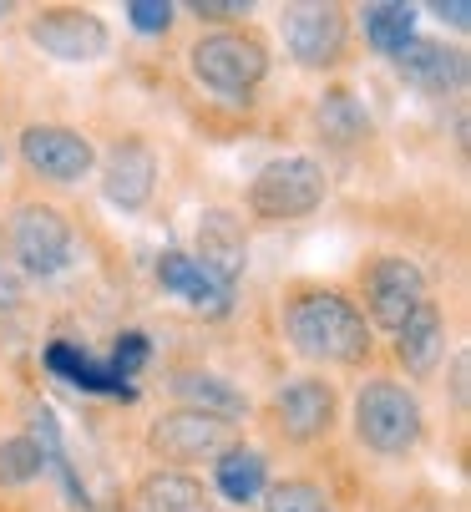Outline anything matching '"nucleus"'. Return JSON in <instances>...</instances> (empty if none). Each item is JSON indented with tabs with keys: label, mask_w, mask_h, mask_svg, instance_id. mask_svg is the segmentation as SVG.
Returning a JSON list of instances; mask_svg holds the SVG:
<instances>
[{
	"label": "nucleus",
	"mask_w": 471,
	"mask_h": 512,
	"mask_svg": "<svg viewBox=\"0 0 471 512\" xmlns=\"http://www.w3.org/2000/svg\"><path fill=\"white\" fill-rule=\"evenodd\" d=\"M284 330H289V345L309 360L355 365V360L370 355L365 315L345 295H335V289H309V295H299L284 315Z\"/></svg>",
	"instance_id": "f257e3e1"
},
{
	"label": "nucleus",
	"mask_w": 471,
	"mask_h": 512,
	"mask_svg": "<svg viewBox=\"0 0 471 512\" xmlns=\"http://www.w3.org/2000/svg\"><path fill=\"white\" fill-rule=\"evenodd\" d=\"M426 431L421 401L396 381H370L355 396V436L380 457H406Z\"/></svg>",
	"instance_id": "f03ea898"
},
{
	"label": "nucleus",
	"mask_w": 471,
	"mask_h": 512,
	"mask_svg": "<svg viewBox=\"0 0 471 512\" xmlns=\"http://www.w3.org/2000/svg\"><path fill=\"white\" fill-rule=\"evenodd\" d=\"M193 77L223 97H249L264 71H269V51L254 41V36H239V31H213L193 46Z\"/></svg>",
	"instance_id": "7ed1b4c3"
},
{
	"label": "nucleus",
	"mask_w": 471,
	"mask_h": 512,
	"mask_svg": "<svg viewBox=\"0 0 471 512\" xmlns=\"http://www.w3.org/2000/svg\"><path fill=\"white\" fill-rule=\"evenodd\" d=\"M325 168L314 158H274L269 168H259V178L249 183V208L259 218H304L325 203Z\"/></svg>",
	"instance_id": "20e7f679"
},
{
	"label": "nucleus",
	"mask_w": 471,
	"mask_h": 512,
	"mask_svg": "<svg viewBox=\"0 0 471 512\" xmlns=\"http://www.w3.org/2000/svg\"><path fill=\"white\" fill-rule=\"evenodd\" d=\"M11 254L26 274H61L71 264V229L46 203H26L11 213Z\"/></svg>",
	"instance_id": "39448f33"
},
{
	"label": "nucleus",
	"mask_w": 471,
	"mask_h": 512,
	"mask_svg": "<svg viewBox=\"0 0 471 512\" xmlns=\"http://www.w3.org/2000/svg\"><path fill=\"white\" fill-rule=\"evenodd\" d=\"M21 158H26L31 173H41L51 183H76L97 163L92 142L82 132H71V127H56V122H41V127L21 132Z\"/></svg>",
	"instance_id": "423d86ee"
},
{
	"label": "nucleus",
	"mask_w": 471,
	"mask_h": 512,
	"mask_svg": "<svg viewBox=\"0 0 471 512\" xmlns=\"http://www.w3.org/2000/svg\"><path fill=\"white\" fill-rule=\"evenodd\" d=\"M284 46L299 66H330L345 51V11L309 0V6H289L284 11Z\"/></svg>",
	"instance_id": "0eeeda50"
},
{
	"label": "nucleus",
	"mask_w": 471,
	"mask_h": 512,
	"mask_svg": "<svg viewBox=\"0 0 471 512\" xmlns=\"http://www.w3.org/2000/svg\"><path fill=\"white\" fill-rule=\"evenodd\" d=\"M365 305L380 330H401L416 305H426V279L411 259H380L365 279Z\"/></svg>",
	"instance_id": "6e6552de"
},
{
	"label": "nucleus",
	"mask_w": 471,
	"mask_h": 512,
	"mask_svg": "<svg viewBox=\"0 0 471 512\" xmlns=\"http://www.w3.org/2000/svg\"><path fill=\"white\" fill-rule=\"evenodd\" d=\"M31 41L56 56V61H71V66H87L97 56H107V26L92 16V11H41L31 21Z\"/></svg>",
	"instance_id": "1a4fd4ad"
},
{
	"label": "nucleus",
	"mask_w": 471,
	"mask_h": 512,
	"mask_svg": "<svg viewBox=\"0 0 471 512\" xmlns=\"http://www.w3.org/2000/svg\"><path fill=\"white\" fill-rule=\"evenodd\" d=\"M157 284L168 289V295H178L193 315H208V320H223L228 310H233V289L218 279V274H208L193 254H183V249H168L163 259H157Z\"/></svg>",
	"instance_id": "9d476101"
},
{
	"label": "nucleus",
	"mask_w": 471,
	"mask_h": 512,
	"mask_svg": "<svg viewBox=\"0 0 471 512\" xmlns=\"http://www.w3.org/2000/svg\"><path fill=\"white\" fill-rule=\"evenodd\" d=\"M147 442L168 462H203V457H223L228 452V426L213 421V416H198V411H173L163 421H152Z\"/></svg>",
	"instance_id": "9b49d317"
},
{
	"label": "nucleus",
	"mask_w": 471,
	"mask_h": 512,
	"mask_svg": "<svg viewBox=\"0 0 471 512\" xmlns=\"http://www.w3.org/2000/svg\"><path fill=\"white\" fill-rule=\"evenodd\" d=\"M274 416L284 426V436H294V442H314V436H325L330 421H335V391L325 381H289L279 396H274Z\"/></svg>",
	"instance_id": "f8f14e48"
},
{
	"label": "nucleus",
	"mask_w": 471,
	"mask_h": 512,
	"mask_svg": "<svg viewBox=\"0 0 471 512\" xmlns=\"http://www.w3.org/2000/svg\"><path fill=\"white\" fill-rule=\"evenodd\" d=\"M208 274H218L228 289L239 284L244 264H249V244H244V229L233 224V213H203V224H198V254H193Z\"/></svg>",
	"instance_id": "ddd939ff"
},
{
	"label": "nucleus",
	"mask_w": 471,
	"mask_h": 512,
	"mask_svg": "<svg viewBox=\"0 0 471 512\" xmlns=\"http://www.w3.org/2000/svg\"><path fill=\"white\" fill-rule=\"evenodd\" d=\"M102 183H107V198L117 208H142L152 198V183H157V158L142 148L137 137H127V142H117V153L107 158Z\"/></svg>",
	"instance_id": "4468645a"
},
{
	"label": "nucleus",
	"mask_w": 471,
	"mask_h": 512,
	"mask_svg": "<svg viewBox=\"0 0 471 512\" xmlns=\"http://www.w3.org/2000/svg\"><path fill=\"white\" fill-rule=\"evenodd\" d=\"M396 66L421 92H456L466 82V56L446 51L441 41H411L406 51H396Z\"/></svg>",
	"instance_id": "2eb2a0df"
},
{
	"label": "nucleus",
	"mask_w": 471,
	"mask_h": 512,
	"mask_svg": "<svg viewBox=\"0 0 471 512\" xmlns=\"http://www.w3.org/2000/svg\"><path fill=\"white\" fill-rule=\"evenodd\" d=\"M446 355V325H441V310L426 300L416 305V315L396 330V360L406 365L411 376H431Z\"/></svg>",
	"instance_id": "dca6fc26"
},
{
	"label": "nucleus",
	"mask_w": 471,
	"mask_h": 512,
	"mask_svg": "<svg viewBox=\"0 0 471 512\" xmlns=\"http://www.w3.org/2000/svg\"><path fill=\"white\" fill-rule=\"evenodd\" d=\"M46 365H51L56 376H66L71 386H82V391H112V396H122V401H132V396H137L127 381H117V376H112V365H97L87 350H76V345H66V340L46 345Z\"/></svg>",
	"instance_id": "f3484780"
},
{
	"label": "nucleus",
	"mask_w": 471,
	"mask_h": 512,
	"mask_svg": "<svg viewBox=\"0 0 471 512\" xmlns=\"http://www.w3.org/2000/svg\"><path fill=\"white\" fill-rule=\"evenodd\" d=\"M173 391L188 401V411L198 416H213V421H233V416H244V396L233 391L228 381L208 376V371H178L173 376Z\"/></svg>",
	"instance_id": "a211bd4d"
},
{
	"label": "nucleus",
	"mask_w": 471,
	"mask_h": 512,
	"mask_svg": "<svg viewBox=\"0 0 471 512\" xmlns=\"http://www.w3.org/2000/svg\"><path fill=\"white\" fill-rule=\"evenodd\" d=\"M360 26H365V41L385 56H396L416 41V6H401V0H375V6L360 11Z\"/></svg>",
	"instance_id": "6ab92c4d"
},
{
	"label": "nucleus",
	"mask_w": 471,
	"mask_h": 512,
	"mask_svg": "<svg viewBox=\"0 0 471 512\" xmlns=\"http://www.w3.org/2000/svg\"><path fill=\"white\" fill-rule=\"evenodd\" d=\"M137 507L142 512H213L208 507V492L193 477H183V472H152L142 482Z\"/></svg>",
	"instance_id": "aec40b11"
},
{
	"label": "nucleus",
	"mask_w": 471,
	"mask_h": 512,
	"mask_svg": "<svg viewBox=\"0 0 471 512\" xmlns=\"http://www.w3.org/2000/svg\"><path fill=\"white\" fill-rule=\"evenodd\" d=\"M213 477H218V492H223L228 502H254V497L264 492L269 467H264V457H259L254 447H228V452L218 457Z\"/></svg>",
	"instance_id": "412c9836"
},
{
	"label": "nucleus",
	"mask_w": 471,
	"mask_h": 512,
	"mask_svg": "<svg viewBox=\"0 0 471 512\" xmlns=\"http://www.w3.org/2000/svg\"><path fill=\"white\" fill-rule=\"evenodd\" d=\"M320 132L330 137V142H340V148H350V142H360L365 132H370V117L360 112V102L350 97V92H330V97H320Z\"/></svg>",
	"instance_id": "4be33fe9"
},
{
	"label": "nucleus",
	"mask_w": 471,
	"mask_h": 512,
	"mask_svg": "<svg viewBox=\"0 0 471 512\" xmlns=\"http://www.w3.org/2000/svg\"><path fill=\"white\" fill-rule=\"evenodd\" d=\"M46 467V452L36 436H11V442H0V487H26L36 482Z\"/></svg>",
	"instance_id": "5701e85b"
},
{
	"label": "nucleus",
	"mask_w": 471,
	"mask_h": 512,
	"mask_svg": "<svg viewBox=\"0 0 471 512\" xmlns=\"http://www.w3.org/2000/svg\"><path fill=\"white\" fill-rule=\"evenodd\" d=\"M264 512H330V497L314 482H279V487H269Z\"/></svg>",
	"instance_id": "b1692460"
},
{
	"label": "nucleus",
	"mask_w": 471,
	"mask_h": 512,
	"mask_svg": "<svg viewBox=\"0 0 471 512\" xmlns=\"http://www.w3.org/2000/svg\"><path fill=\"white\" fill-rule=\"evenodd\" d=\"M127 21H132L137 31L157 36V31L173 26V6H168V0H127Z\"/></svg>",
	"instance_id": "393cba45"
},
{
	"label": "nucleus",
	"mask_w": 471,
	"mask_h": 512,
	"mask_svg": "<svg viewBox=\"0 0 471 512\" xmlns=\"http://www.w3.org/2000/svg\"><path fill=\"white\" fill-rule=\"evenodd\" d=\"M142 360H147V335H117V350H112V376H117V381H127Z\"/></svg>",
	"instance_id": "a878e982"
},
{
	"label": "nucleus",
	"mask_w": 471,
	"mask_h": 512,
	"mask_svg": "<svg viewBox=\"0 0 471 512\" xmlns=\"http://www.w3.org/2000/svg\"><path fill=\"white\" fill-rule=\"evenodd\" d=\"M193 11L213 16V21H239V16H249V0H198Z\"/></svg>",
	"instance_id": "bb28decb"
},
{
	"label": "nucleus",
	"mask_w": 471,
	"mask_h": 512,
	"mask_svg": "<svg viewBox=\"0 0 471 512\" xmlns=\"http://www.w3.org/2000/svg\"><path fill=\"white\" fill-rule=\"evenodd\" d=\"M436 16H441V21H451L456 31H466V26H471V6H466V0H451V6H446V0H436Z\"/></svg>",
	"instance_id": "cd10ccee"
},
{
	"label": "nucleus",
	"mask_w": 471,
	"mask_h": 512,
	"mask_svg": "<svg viewBox=\"0 0 471 512\" xmlns=\"http://www.w3.org/2000/svg\"><path fill=\"white\" fill-rule=\"evenodd\" d=\"M466 371H471L466 355H456V401H466Z\"/></svg>",
	"instance_id": "c85d7f7f"
},
{
	"label": "nucleus",
	"mask_w": 471,
	"mask_h": 512,
	"mask_svg": "<svg viewBox=\"0 0 471 512\" xmlns=\"http://www.w3.org/2000/svg\"><path fill=\"white\" fill-rule=\"evenodd\" d=\"M6 11H11V6H6V0H0V16H6Z\"/></svg>",
	"instance_id": "c756f323"
}]
</instances>
